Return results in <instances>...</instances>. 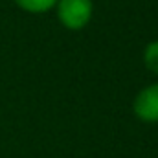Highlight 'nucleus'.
Wrapping results in <instances>:
<instances>
[{
  "mask_svg": "<svg viewBox=\"0 0 158 158\" xmlns=\"http://www.w3.org/2000/svg\"><path fill=\"white\" fill-rule=\"evenodd\" d=\"M15 4L26 13L42 15V13H48L50 9H53L57 0H15Z\"/></svg>",
  "mask_w": 158,
  "mask_h": 158,
  "instance_id": "3",
  "label": "nucleus"
},
{
  "mask_svg": "<svg viewBox=\"0 0 158 158\" xmlns=\"http://www.w3.org/2000/svg\"><path fill=\"white\" fill-rule=\"evenodd\" d=\"M53 9L61 26L70 31L85 30L94 17L92 0H57Z\"/></svg>",
  "mask_w": 158,
  "mask_h": 158,
  "instance_id": "1",
  "label": "nucleus"
},
{
  "mask_svg": "<svg viewBox=\"0 0 158 158\" xmlns=\"http://www.w3.org/2000/svg\"><path fill=\"white\" fill-rule=\"evenodd\" d=\"M142 59H143L145 68H147L153 76L158 77V39L151 40V42L145 44V48H143V57H142Z\"/></svg>",
  "mask_w": 158,
  "mask_h": 158,
  "instance_id": "4",
  "label": "nucleus"
},
{
  "mask_svg": "<svg viewBox=\"0 0 158 158\" xmlns=\"http://www.w3.org/2000/svg\"><path fill=\"white\" fill-rule=\"evenodd\" d=\"M132 112L143 123H158V83L143 86L134 96Z\"/></svg>",
  "mask_w": 158,
  "mask_h": 158,
  "instance_id": "2",
  "label": "nucleus"
}]
</instances>
